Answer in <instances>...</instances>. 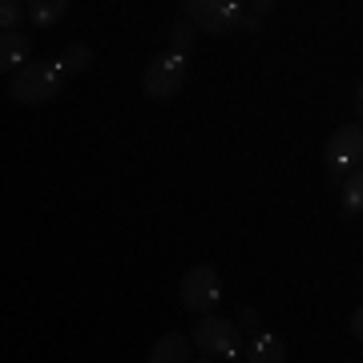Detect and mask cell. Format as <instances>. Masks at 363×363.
<instances>
[{"label":"cell","instance_id":"1","mask_svg":"<svg viewBox=\"0 0 363 363\" xmlns=\"http://www.w3.org/2000/svg\"><path fill=\"white\" fill-rule=\"evenodd\" d=\"M61 85H65L61 61H45L40 57V61H28L13 77V101L16 105H45L61 93Z\"/></svg>","mask_w":363,"mask_h":363},{"label":"cell","instance_id":"2","mask_svg":"<svg viewBox=\"0 0 363 363\" xmlns=\"http://www.w3.org/2000/svg\"><path fill=\"white\" fill-rule=\"evenodd\" d=\"M194 347L202 359H242V343H238V323L234 319H218V315H198L194 331Z\"/></svg>","mask_w":363,"mask_h":363},{"label":"cell","instance_id":"3","mask_svg":"<svg viewBox=\"0 0 363 363\" xmlns=\"http://www.w3.org/2000/svg\"><path fill=\"white\" fill-rule=\"evenodd\" d=\"M182 16L210 37H226L242 21V0H182Z\"/></svg>","mask_w":363,"mask_h":363},{"label":"cell","instance_id":"4","mask_svg":"<svg viewBox=\"0 0 363 363\" xmlns=\"http://www.w3.org/2000/svg\"><path fill=\"white\" fill-rule=\"evenodd\" d=\"M186 85V52H162L154 57L150 65H145V77H142V89L145 97H154V101H174Z\"/></svg>","mask_w":363,"mask_h":363},{"label":"cell","instance_id":"5","mask_svg":"<svg viewBox=\"0 0 363 363\" xmlns=\"http://www.w3.org/2000/svg\"><path fill=\"white\" fill-rule=\"evenodd\" d=\"M178 295H182V307L194 315H206L218 307L222 298V279L214 267H206V262H198V267H190V271L182 274L178 283Z\"/></svg>","mask_w":363,"mask_h":363},{"label":"cell","instance_id":"6","mask_svg":"<svg viewBox=\"0 0 363 363\" xmlns=\"http://www.w3.org/2000/svg\"><path fill=\"white\" fill-rule=\"evenodd\" d=\"M323 162H327V174L339 182L347 178L355 166H363V125H343V130H335V138L323 150Z\"/></svg>","mask_w":363,"mask_h":363},{"label":"cell","instance_id":"7","mask_svg":"<svg viewBox=\"0 0 363 363\" xmlns=\"http://www.w3.org/2000/svg\"><path fill=\"white\" fill-rule=\"evenodd\" d=\"M28 52H33V45H28L25 33H16V28L0 33V73H4V77H9V73H21V69L28 65Z\"/></svg>","mask_w":363,"mask_h":363},{"label":"cell","instance_id":"8","mask_svg":"<svg viewBox=\"0 0 363 363\" xmlns=\"http://www.w3.org/2000/svg\"><path fill=\"white\" fill-rule=\"evenodd\" d=\"M190 343L194 339H186V335H178V331H169V335H162L154 343V351L145 355L150 363H186V359H194L190 355Z\"/></svg>","mask_w":363,"mask_h":363},{"label":"cell","instance_id":"9","mask_svg":"<svg viewBox=\"0 0 363 363\" xmlns=\"http://www.w3.org/2000/svg\"><path fill=\"white\" fill-rule=\"evenodd\" d=\"M69 13V0H28V21L37 28H52L61 25Z\"/></svg>","mask_w":363,"mask_h":363},{"label":"cell","instance_id":"10","mask_svg":"<svg viewBox=\"0 0 363 363\" xmlns=\"http://www.w3.org/2000/svg\"><path fill=\"white\" fill-rule=\"evenodd\" d=\"M247 359H255V363H283L286 359V343L279 335H271V331H259L255 343H250Z\"/></svg>","mask_w":363,"mask_h":363},{"label":"cell","instance_id":"11","mask_svg":"<svg viewBox=\"0 0 363 363\" xmlns=\"http://www.w3.org/2000/svg\"><path fill=\"white\" fill-rule=\"evenodd\" d=\"M339 206H343V214H363V166H355L343 178V194H339Z\"/></svg>","mask_w":363,"mask_h":363},{"label":"cell","instance_id":"12","mask_svg":"<svg viewBox=\"0 0 363 363\" xmlns=\"http://www.w3.org/2000/svg\"><path fill=\"white\" fill-rule=\"evenodd\" d=\"M57 61H61V69H65V73H89L93 61H97V52H93V45H85V40H73V45H69Z\"/></svg>","mask_w":363,"mask_h":363},{"label":"cell","instance_id":"13","mask_svg":"<svg viewBox=\"0 0 363 363\" xmlns=\"http://www.w3.org/2000/svg\"><path fill=\"white\" fill-rule=\"evenodd\" d=\"M28 16V0H0V33L16 28Z\"/></svg>","mask_w":363,"mask_h":363},{"label":"cell","instance_id":"14","mask_svg":"<svg viewBox=\"0 0 363 363\" xmlns=\"http://www.w3.org/2000/svg\"><path fill=\"white\" fill-rule=\"evenodd\" d=\"M194 37H198V28L190 25L186 16H182L178 25L169 28V49H174V52H186V49H190V45H194Z\"/></svg>","mask_w":363,"mask_h":363},{"label":"cell","instance_id":"15","mask_svg":"<svg viewBox=\"0 0 363 363\" xmlns=\"http://www.w3.org/2000/svg\"><path fill=\"white\" fill-rule=\"evenodd\" d=\"M238 323L242 327H259V311H255V307H238Z\"/></svg>","mask_w":363,"mask_h":363},{"label":"cell","instance_id":"16","mask_svg":"<svg viewBox=\"0 0 363 363\" xmlns=\"http://www.w3.org/2000/svg\"><path fill=\"white\" fill-rule=\"evenodd\" d=\"M351 335L363 343V307H355V311H351Z\"/></svg>","mask_w":363,"mask_h":363},{"label":"cell","instance_id":"17","mask_svg":"<svg viewBox=\"0 0 363 363\" xmlns=\"http://www.w3.org/2000/svg\"><path fill=\"white\" fill-rule=\"evenodd\" d=\"M238 28H242V33H259V13H242Z\"/></svg>","mask_w":363,"mask_h":363},{"label":"cell","instance_id":"18","mask_svg":"<svg viewBox=\"0 0 363 363\" xmlns=\"http://www.w3.org/2000/svg\"><path fill=\"white\" fill-rule=\"evenodd\" d=\"M271 9H274V0H255V13H259V16L271 13Z\"/></svg>","mask_w":363,"mask_h":363},{"label":"cell","instance_id":"19","mask_svg":"<svg viewBox=\"0 0 363 363\" xmlns=\"http://www.w3.org/2000/svg\"><path fill=\"white\" fill-rule=\"evenodd\" d=\"M355 109H359V117H363V81H359V89H355Z\"/></svg>","mask_w":363,"mask_h":363}]
</instances>
